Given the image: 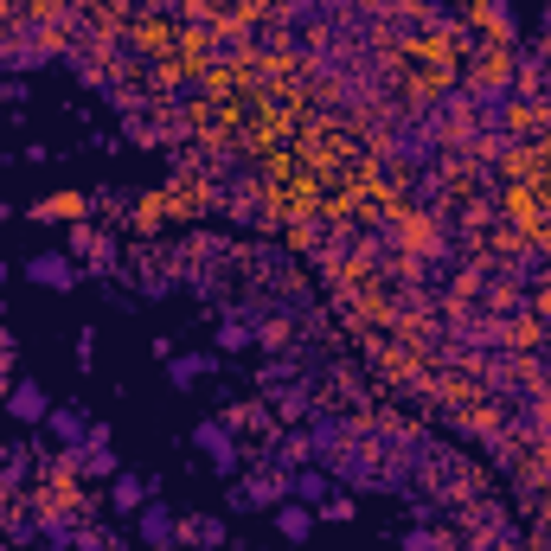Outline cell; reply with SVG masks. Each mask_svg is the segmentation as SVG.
Instances as JSON below:
<instances>
[{
  "label": "cell",
  "mask_w": 551,
  "mask_h": 551,
  "mask_svg": "<svg viewBox=\"0 0 551 551\" xmlns=\"http://www.w3.org/2000/svg\"><path fill=\"white\" fill-rule=\"evenodd\" d=\"M26 276H33L39 289H71V283H77V263H71V257H58V251H45V257L26 263Z\"/></svg>",
  "instance_id": "obj_1"
},
{
  "label": "cell",
  "mask_w": 551,
  "mask_h": 551,
  "mask_svg": "<svg viewBox=\"0 0 551 551\" xmlns=\"http://www.w3.org/2000/svg\"><path fill=\"white\" fill-rule=\"evenodd\" d=\"M7 410H13L19 423H45V417H51V404H45V392H39L33 378H19L13 392H7Z\"/></svg>",
  "instance_id": "obj_2"
},
{
  "label": "cell",
  "mask_w": 551,
  "mask_h": 551,
  "mask_svg": "<svg viewBox=\"0 0 551 551\" xmlns=\"http://www.w3.org/2000/svg\"><path fill=\"white\" fill-rule=\"evenodd\" d=\"M199 449L218 462V475H231V468H237V449H231V436H225V423H206L199 430Z\"/></svg>",
  "instance_id": "obj_3"
},
{
  "label": "cell",
  "mask_w": 551,
  "mask_h": 551,
  "mask_svg": "<svg viewBox=\"0 0 551 551\" xmlns=\"http://www.w3.org/2000/svg\"><path fill=\"white\" fill-rule=\"evenodd\" d=\"M142 539H148L154 551L174 545V539H180V532H174V513H167V507H142Z\"/></svg>",
  "instance_id": "obj_4"
},
{
  "label": "cell",
  "mask_w": 551,
  "mask_h": 551,
  "mask_svg": "<svg viewBox=\"0 0 551 551\" xmlns=\"http://www.w3.org/2000/svg\"><path fill=\"white\" fill-rule=\"evenodd\" d=\"M186 539H192V545H206V551H218V545H225V519H212V513L186 519Z\"/></svg>",
  "instance_id": "obj_5"
},
{
  "label": "cell",
  "mask_w": 551,
  "mask_h": 551,
  "mask_svg": "<svg viewBox=\"0 0 551 551\" xmlns=\"http://www.w3.org/2000/svg\"><path fill=\"white\" fill-rule=\"evenodd\" d=\"M109 501H116L122 513H142V507H148V487L135 481V475H116V487H109Z\"/></svg>",
  "instance_id": "obj_6"
},
{
  "label": "cell",
  "mask_w": 551,
  "mask_h": 551,
  "mask_svg": "<svg viewBox=\"0 0 551 551\" xmlns=\"http://www.w3.org/2000/svg\"><path fill=\"white\" fill-rule=\"evenodd\" d=\"M308 526H314V513H308V507H283V513H276V532L295 539V545L308 539Z\"/></svg>",
  "instance_id": "obj_7"
},
{
  "label": "cell",
  "mask_w": 551,
  "mask_h": 551,
  "mask_svg": "<svg viewBox=\"0 0 551 551\" xmlns=\"http://www.w3.org/2000/svg\"><path fill=\"white\" fill-rule=\"evenodd\" d=\"M206 372H212L206 353H180V360H174V384H199Z\"/></svg>",
  "instance_id": "obj_8"
},
{
  "label": "cell",
  "mask_w": 551,
  "mask_h": 551,
  "mask_svg": "<svg viewBox=\"0 0 551 551\" xmlns=\"http://www.w3.org/2000/svg\"><path fill=\"white\" fill-rule=\"evenodd\" d=\"M77 212H84V199H77V192H58V199L33 206V218H77Z\"/></svg>",
  "instance_id": "obj_9"
},
{
  "label": "cell",
  "mask_w": 551,
  "mask_h": 551,
  "mask_svg": "<svg viewBox=\"0 0 551 551\" xmlns=\"http://www.w3.org/2000/svg\"><path fill=\"white\" fill-rule=\"evenodd\" d=\"M51 436H65V443H77V436H84V417H77V410H51Z\"/></svg>",
  "instance_id": "obj_10"
},
{
  "label": "cell",
  "mask_w": 551,
  "mask_h": 551,
  "mask_svg": "<svg viewBox=\"0 0 551 551\" xmlns=\"http://www.w3.org/2000/svg\"><path fill=\"white\" fill-rule=\"evenodd\" d=\"M295 487L308 493V501H327V475H321V468H301V475H295Z\"/></svg>",
  "instance_id": "obj_11"
},
{
  "label": "cell",
  "mask_w": 551,
  "mask_h": 551,
  "mask_svg": "<svg viewBox=\"0 0 551 551\" xmlns=\"http://www.w3.org/2000/svg\"><path fill=\"white\" fill-rule=\"evenodd\" d=\"M218 340H225V353H231V346L251 340V327H244V321H225V327H218Z\"/></svg>",
  "instance_id": "obj_12"
},
{
  "label": "cell",
  "mask_w": 551,
  "mask_h": 551,
  "mask_svg": "<svg viewBox=\"0 0 551 551\" xmlns=\"http://www.w3.org/2000/svg\"><path fill=\"white\" fill-rule=\"evenodd\" d=\"M77 551H103V545H97V539H77Z\"/></svg>",
  "instance_id": "obj_13"
},
{
  "label": "cell",
  "mask_w": 551,
  "mask_h": 551,
  "mask_svg": "<svg viewBox=\"0 0 551 551\" xmlns=\"http://www.w3.org/2000/svg\"><path fill=\"white\" fill-rule=\"evenodd\" d=\"M0 276H7V269H0Z\"/></svg>",
  "instance_id": "obj_14"
}]
</instances>
